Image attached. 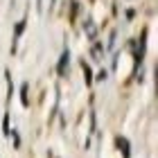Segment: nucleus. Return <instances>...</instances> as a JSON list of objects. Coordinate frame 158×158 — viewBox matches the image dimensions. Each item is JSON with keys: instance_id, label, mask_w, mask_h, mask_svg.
<instances>
[{"instance_id": "7ed1b4c3", "label": "nucleus", "mask_w": 158, "mask_h": 158, "mask_svg": "<svg viewBox=\"0 0 158 158\" xmlns=\"http://www.w3.org/2000/svg\"><path fill=\"white\" fill-rule=\"evenodd\" d=\"M68 52H63V56H61V63H59V70H61V73H63V70H66V63H68Z\"/></svg>"}, {"instance_id": "f03ea898", "label": "nucleus", "mask_w": 158, "mask_h": 158, "mask_svg": "<svg viewBox=\"0 0 158 158\" xmlns=\"http://www.w3.org/2000/svg\"><path fill=\"white\" fill-rule=\"evenodd\" d=\"M118 145H120L122 149H124V152H122V154H124V156H129V142H127L124 138H118Z\"/></svg>"}, {"instance_id": "20e7f679", "label": "nucleus", "mask_w": 158, "mask_h": 158, "mask_svg": "<svg viewBox=\"0 0 158 158\" xmlns=\"http://www.w3.org/2000/svg\"><path fill=\"white\" fill-rule=\"evenodd\" d=\"M23 27H25V23H18V27H16V36H20V32H23Z\"/></svg>"}, {"instance_id": "f257e3e1", "label": "nucleus", "mask_w": 158, "mask_h": 158, "mask_svg": "<svg viewBox=\"0 0 158 158\" xmlns=\"http://www.w3.org/2000/svg\"><path fill=\"white\" fill-rule=\"evenodd\" d=\"M86 34H88L90 39H95V34H97V30H95V23H86Z\"/></svg>"}]
</instances>
